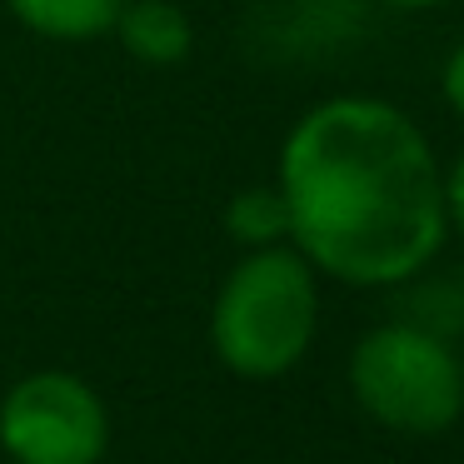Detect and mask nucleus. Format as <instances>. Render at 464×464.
<instances>
[{
	"label": "nucleus",
	"instance_id": "nucleus-1",
	"mask_svg": "<svg viewBox=\"0 0 464 464\" xmlns=\"http://www.w3.org/2000/svg\"><path fill=\"white\" fill-rule=\"evenodd\" d=\"M275 185L290 245L354 290H400L450 240L444 165L424 125L384 95H330L280 140Z\"/></svg>",
	"mask_w": 464,
	"mask_h": 464
},
{
	"label": "nucleus",
	"instance_id": "nucleus-5",
	"mask_svg": "<svg viewBox=\"0 0 464 464\" xmlns=\"http://www.w3.org/2000/svg\"><path fill=\"white\" fill-rule=\"evenodd\" d=\"M115 35H121L125 55L150 71H175L195 51V21L180 0H125Z\"/></svg>",
	"mask_w": 464,
	"mask_h": 464
},
{
	"label": "nucleus",
	"instance_id": "nucleus-2",
	"mask_svg": "<svg viewBox=\"0 0 464 464\" xmlns=\"http://www.w3.org/2000/svg\"><path fill=\"white\" fill-rule=\"evenodd\" d=\"M320 334V270L285 245L240 250L210 304L215 360L240 380H280Z\"/></svg>",
	"mask_w": 464,
	"mask_h": 464
},
{
	"label": "nucleus",
	"instance_id": "nucleus-8",
	"mask_svg": "<svg viewBox=\"0 0 464 464\" xmlns=\"http://www.w3.org/2000/svg\"><path fill=\"white\" fill-rule=\"evenodd\" d=\"M440 95H444V105H450V111L464 121V41L454 45L450 55H444V71H440Z\"/></svg>",
	"mask_w": 464,
	"mask_h": 464
},
{
	"label": "nucleus",
	"instance_id": "nucleus-3",
	"mask_svg": "<svg viewBox=\"0 0 464 464\" xmlns=\"http://www.w3.org/2000/svg\"><path fill=\"white\" fill-rule=\"evenodd\" d=\"M344 380L354 404L390 434L434 440L464 414V350L400 314L354 340Z\"/></svg>",
	"mask_w": 464,
	"mask_h": 464
},
{
	"label": "nucleus",
	"instance_id": "nucleus-9",
	"mask_svg": "<svg viewBox=\"0 0 464 464\" xmlns=\"http://www.w3.org/2000/svg\"><path fill=\"white\" fill-rule=\"evenodd\" d=\"M444 215H450V235L464 245V155L444 170Z\"/></svg>",
	"mask_w": 464,
	"mask_h": 464
},
{
	"label": "nucleus",
	"instance_id": "nucleus-4",
	"mask_svg": "<svg viewBox=\"0 0 464 464\" xmlns=\"http://www.w3.org/2000/svg\"><path fill=\"white\" fill-rule=\"evenodd\" d=\"M0 450L11 464H101L111 410L81 374L35 370L0 400Z\"/></svg>",
	"mask_w": 464,
	"mask_h": 464
},
{
	"label": "nucleus",
	"instance_id": "nucleus-7",
	"mask_svg": "<svg viewBox=\"0 0 464 464\" xmlns=\"http://www.w3.org/2000/svg\"><path fill=\"white\" fill-rule=\"evenodd\" d=\"M225 235L240 250H265V245L290 240V210H285L280 185H250V190L230 195V205H225Z\"/></svg>",
	"mask_w": 464,
	"mask_h": 464
},
{
	"label": "nucleus",
	"instance_id": "nucleus-6",
	"mask_svg": "<svg viewBox=\"0 0 464 464\" xmlns=\"http://www.w3.org/2000/svg\"><path fill=\"white\" fill-rule=\"evenodd\" d=\"M5 11L41 41H101L115 31L125 0H5Z\"/></svg>",
	"mask_w": 464,
	"mask_h": 464
},
{
	"label": "nucleus",
	"instance_id": "nucleus-10",
	"mask_svg": "<svg viewBox=\"0 0 464 464\" xmlns=\"http://www.w3.org/2000/svg\"><path fill=\"white\" fill-rule=\"evenodd\" d=\"M380 5H394V11H434V5H450V0H380Z\"/></svg>",
	"mask_w": 464,
	"mask_h": 464
}]
</instances>
